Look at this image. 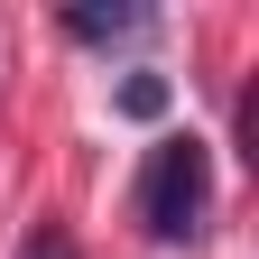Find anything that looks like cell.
I'll return each instance as SVG.
<instances>
[{
	"mask_svg": "<svg viewBox=\"0 0 259 259\" xmlns=\"http://www.w3.org/2000/svg\"><path fill=\"white\" fill-rule=\"evenodd\" d=\"M204 213H213V148L194 130H167L139 167V222H148V241H194Z\"/></svg>",
	"mask_w": 259,
	"mask_h": 259,
	"instance_id": "6da1fadb",
	"label": "cell"
},
{
	"mask_svg": "<svg viewBox=\"0 0 259 259\" xmlns=\"http://www.w3.org/2000/svg\"><path fill=\"white\" fill-rule=\"evenodd\" d=\"M139 28V10H65V37H83V47H111Z\"/></svg>",
	"mask_w": 259,
	"mask_h": 259,
	"instance_id": "7a4b0ae2",
	"label": "cell"
},
{
	"mask_svg": "<svg viewBox=\"0 0 259 259\" xmlns=\"http://www.w3.org/2000/svg\"><path fill=\"white\" fill-rule=\"evenodd\" d=\"M120 111L130 120H167V74H130L120 83Z\"/></svg>",
	"mask_w": 259,
	"mask_h": 259,
	"instance_id": "3957f363",
	"label": "cell"
},
{
	"mask_svg": "<svg viewBox=\"0 0 259 259\" xmlns=\"http://www.w3.org/2000/svg\"><path fill=\"white\" fill-rule=\"evenodd\" d=\"M19 259H83V250H74V232H65V222H37V232L19 241Z\"/></svg>",
	"mask_w": 259,
	"mask_h": 259,
	"instance_id": "277c9868",
	"label": "cell"
}]
</instances>
